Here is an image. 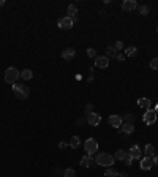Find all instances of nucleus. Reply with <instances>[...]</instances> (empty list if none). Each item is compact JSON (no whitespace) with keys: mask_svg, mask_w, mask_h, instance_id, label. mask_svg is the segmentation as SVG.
Wrapping results in <instances>:
<instances>
[{"mask_svg":"<svg viewBox=\"0 0 158 177\" xmlns=\"http://www.w3.org/2000/svg\"><path fill=\"white\" fill-rule=\"evenodd\" d=\"M114 157L109 153H98L97 158H95V165L98 166H103V168H111L114 165Z\"/></svg>","mask_w":158,"mask_h":177,"instance_id":"obj_1","label":"nucleus"},{"mask_svg":"<svg viewBox=\"0 0 158 177\" xmlns=\"http://www.w3.org/2000/svg\"><path fill=\"white\" fill-rule=\"evenodd\" d=\"M13 93L19 100H25L30 95V89L27 86H24V84H13Z\"/></svg>","mask_w":158,"mask_h":177,"instance_id":"obj_2","label":"nucleus"},{"mask_svg":"<svg viewBox=\"0 0 158 177\" xmlns=\"http://www.w3.org/2000/svg\"><path fill=\"white\" fill-rule=\"evenodd\" d=\"M21 77V73H19V70L15 68V67H10V68H6L5 70V82H8V84H16V81Z\"/></svg>","mask_w":158,"mask_h":177,"instance_id":"obj_3","label":"nucleus"},{"mask_svg":"<svg viewBox=\"0 0 158 177\" xmlns=\"http://www.w3.org/2000/svg\"><path fill=\"white\" fill-rule=\"evenodd\" d=\"M84 149H85L87 155H93L95 152L98 150V143H97V139H93V138L85 139V143H84Z\"/></svg>","mask_w":158,"mask_h":177,"instance_id":"obj_4","label":"nucleus"},{"mask_svg":"<svg viewBox=\"0 0 158 177\" xmlns=\"http://www.w3.org/2000/svg\"><path fill=\"white\" fill-rule=\"evenodd\" d=\"M57 25H59V29H62V30H70L71 27L74 25V21H73L71 18L65 16V18H60V19H59Z\"/></svg>","mask_w":158,"mask_h":177,"instance_id":"obj_5","label":"nucleus"},{"mask_svg":"<svg viewBox=\"0 0 158 177\" xmlns=\"http://www.w3.org/2000/svg\"><path fill=\"white\" fill-rule=\"evenodd\" d=\"M158 119V114L153 111V109H149L146 111V114H144V123L146 125H153Z\"/></svg>","mask_w":158,"mask_h":177,"instance_id":"obj_6","label":"nucleus"},{"mask_svg":"<svg viewBox=\"0 0 158 177\" xmlns=\"http://www.w3.org/2000/svg\"><path fill=\"white\" fill-rule=\"evenodd\" d=\"M109 65V59L106 55H97L95 57V67L97 68H108Z\"/></svg>","mask_w":158,"mask_h":177,"instance_id":"obj_7","label":"nucleus"},{"mask_svg":"<svg viewBox=\"0 0 158 177\" xmlns=\"http://www.w3.org/2000/svg\"><path fill=\"white\" fill-rule=\"evenodd\" d=\"M108 122H109V125H111V126H114V128H120V126L123 125V119L120 116L114 114V116H109Z\"/></svg>","mask_w":158,"mask_h":177,"instance_id":"obj_8","label":"nucleus"},{"mask_svg":"<svg viewBox=\"0 0 158 177\" xmlns=\"http://www.w3.org/2000/svg\"><path fill=\"white\" fill-rule=\"evenodd\" d=\"M85 119H87V123H90L92 126H97V125H100V122H101L100 114H95V112H90V114H87Z\"/></svg>","mask_w":158,"mask_h":177,"instance_id":"obj_9","label":"nucleus"},{"mask_svg":"<svg viewBox=\"0 0 158 177\" xmlns=\"http://www.w3.org/2000/svg\"><path fill=\"white\" fill-rule=\"evenodd\" d=\"M136 8H138V3H136V0H123V3H122V10H123V11L130 13V11H133V10H136Z\"/></svg>","mask_w":158,"mask_h":177,"instance_id":"obj_10","label":"nucleus"},{"mask_svg":"<svg viewBox=\"0 0 158 177\" xmlns=\"http://www.w3.org/2000/svg\"><path fill=\"white\" fill-rule=\"evenodd\" d=\"M139 166H141L142 171H149V169H152V166H153V160H152V157H144V158H141Z\"/></svg>","mask_w":158,"mask_h":177,"instance_id":"obj_11","label":"nucleus"},{"mask_svg":"<svg viewBox=\"0 0 158 177\" xmlns=\"http://www.w3.org/2000/svg\"><path fill=\"white\" fill-rule=\"evenodd\" d=\"M128 153V157H131L133 160H138V158H141V155H142V152H141V149H139V146H133L131 149H130V152H127Z\"/></svg>","mask_w":158,"mask_h":177,"instance_id":"obj_12","label":"nucleus"},{"mask_svg":"<svg viewBox=\"0 0 158 177\" xmlns=\"http://www.w3.org/2000/svg\"><path fill=\"white\" fill-rule=\"evenodd\" d=\"M68 18H71L74 22L78 21V6L74 5V3H71L70 6H68V15H66Z\"/></svg>","mask_w":158,"mask_h":177,"instance_id":"obj_13","label":"nucleus"},{"mask_svg":"<svg viewBox=\"0 0 158 177\" xmlns=\"http://www.w3.org/2000/svg\"><path fill=\"white\" fill-rule=\"evenodd\" d=\"M81 165L84 166V168H90V166L95 165V160L92 158V155H85V157L81 158Z\"/></svg>","mask_w":158,"mask_h":177,"instance_id":"obj_14","label":"nucleus"},{"mask_svg":"<svg viewBox=\"0 0 158 177\" xmlns=\"http://www.w3.org/2000/svg\"><path fill=\"white\" fill-rule=\"evenodd\" d=\"M74 54H76V51H74L73 48H66V49L62 51V57H63L65 60H71L74 57Z\"/></svg>","mask_w":158,"mask_h":177,"instance_id":"obj_15","label":"nucleus"},{"mask_svg":"<svg viewBox=\"0 0 158 177\" xmlns=\"http://www.w3.org/2000/svg\"><path fill=\"white\" fill-rule=\"evenodd\" d=\"M138 106H139V108H142V109H146V111H149L150 106H152V101H150L149 98H139V100H138Z\"/></svg>","mask_w":158,"mask_h":177,"instance_id":"obj_16","label":"nucleus"},{"mask_svg":"<svg viewBox=\"0 0 158 177\" xmlns=\"http://www.w3.org/2000/svg\"><path fill=\"white\" fill-rule=\"evenodd\" d=\"M120 130H122L123 134H131V133L134 131V125H133V123H123V125L120 126Z\"/></svg>","mask_w":158,"mask_h":177,"instance_id":"obj_17","label":"nucleus"},{"mask_svg":"<svg viewBox=\"0 0 158 177\" xmlns=\"http://www.w3.org/2000/svg\"><path fill=\"white\" fill-rule=\"evenodd\" d=\"M136 52H138V48L136 46H128L125 49V57H133V55H136Z\"/></svg>","mask_w":158,"mask_h":177,"instance_id":"obj_18","label":"nucleus"},{"mask_svg":"<svg viewBox=\"0 0 158 177\" xmlns=\"http://www.w3.org/2000/svg\"><path fill=\"white\" fill-rule=\"evenodd\" d=\"M21 77H22L24 81H30L32 77H33L32 70H24V71H21Z\"/></svg>","mask_w":158,"mask_h":177,"instance_id":"obj_19","label":"nucleus"},{"mask_svg":"<svg viewBox=\"0 0 158 177\" xmlns=\"http://www.w3.org/2000/svg\"><path fill=\"white\" fill-rule=\"evenodd\" d=\"M144 152H146V157H153L155 155V147L152 144H147L146 149H144Z\"/></svg>","mask_w":158,"mask_h":177,"instance_id":"obj_20","label":"nucleus"},{"mask_svg":"<svg viewBox=\"0 0 158 177\" xmlns=\"http://www.w3.org/2000/svg\"><path fill=\"white\" fill-rule=\"evenodd\" d=\"M79 146H81V139H79V136H73L71 141H70V147H71V149H78Z\"/></svg>","mask_w":158,"mask_h":177,"instance_id":"obj_21","label":"nucleus"},{"mask_svg":"<svg viewBox=\"0 0 158 177\" xmlns=\"http://www.w3.org/2000/svg\"><path fill=\"white\" fill-rule=\"evenodd\" d=\"M128 157V153L125 152V150H122V149H120V150H117V152H115V157L114 158H117V160H122V161H125V158Z\"/></svg>","mask_w":158,"mask_h":177,"instance_id":"obj_22","label":"nucleus"},{"mask_svg":"<svg viewBox=\"0 0 158 177\" xmlns=\"http://www.w3.org/2000/svg\"><path fill=\"white\" fill-rule=\"evenodd\" d=\"M115 55H117V52H115L114 46H108V48H106V57L111 59V57H115Z\"/></svg>","mask_w":158,"mask_h":177,"instance_id":"obj_23","label":"nucleus"},{"mask_svg":"<svg viewBox=\"0 0 158 177\" xmlns=\"http://www.w3.org/2000/svg\"><path fill=\"white\" fill-rule=\"evenodd\" d=\"M119 174H117V171L115 169H112V168H108L106 171H105V177H117Z\"/></svg>","mask_w":158,"mask_h":177,"instance_id":"obj_24","label":"nucleus"},{"mask_svg":"<svg viewBox=\"0 0 158 177\" xmlns=\"http://www.w3.org/2000/svg\"><path fill=\"white\" fill-rule=\"evenodd\" d=\"M122 119L125 120V123H134V114H131V112H130V114H125Z\"/></svg>","mask_w":158,"mask_h":177,"instance_id":"obj_25","label":"nucleus"},{"mask_svg":"<svg viewBox=\"0 0 158 177\" xmlns=\"http://www.w3.org/2000/svg\"><path fill=\"white\" fill-rule=\"evenodd\" d=\"M138 11H139V15L146 16V15H149V6L147 5H141V6H138Z\"/></svg>","mask_w":158,"mask_h":177,"instance_id":"obj_26","label":"nucleus"},{"mask_svg":"<svg viewBox=\"0 0 158 177\" xmlns=\"http://www.w3.org/2000/svg\"><path fill=\"white\" fill-rule=\"evenodd\" d=\"M74 175H76V172H74L73 168H66L63 171V177H74Z\"/></svg>","mask_w":158,"mask_h":177,"instance_id":"obj_27","label":"nucleus"},{"mask_svg":"<svg viewBox=\"0 0 158 177\" xmlns=\"http://www.w3.org/2000/svg\"><path fill=\"white\" fill-rule=\"evenodd\" d=\"M87 57L95 59V57H97V51H95L93 48H89V49H87Z\"/></svg>","mask_w":158,"mask_h":177,"instance_id":"obj_28","label":"nucleus"},{"mask_svg":"<svg viewBox=\"0 0 158 177\" xmlns=\"http://www.w3.org/2000/svg\"><path fill=\"white\" fill-rule=\"evenodd\" d=\"M149 67L152 68V70H158V57H156V59H152V60H150Z\"/></svg>","mask_w":158,"mask_h":177,"instance_id":"obj_29","label":"nucleus"},{"mask_svg":"<svg viewBox=\"0 0 158 177\" xmlns=\"http://www.w3.org/2000/svg\"><path fill=\"white\" fill-rule=\"evenodd\" d=\"M114 49H115V51H122V49H123V43H122V41H117V43L114 44Z\"/></svg>","mask_w":158,"mask_h":177,"instance_id":"obj_30","label":"nucleus"},{"mask_svg":"<svg viewBox=\"0 0 158 177\" xmlns=\"http://www.w3.org/2000/svg\"><path fill=\"white\" fill-rule=\"evenodd\" d=\"M90 112H93V106H92V104H87V106H85V116L90 114Z\"/></svg>","mask_w":158,"mask_h":177,"instance_id":"obj_31","label":"nucleus"},{"mask_svg":"<svg viewBox=\"0 0 158 177\" xmlns=\"http://www.w3.org/2000/svg\"><path fill=\"white\" fill-rule=\"evenodd\" d=\"M115 59H117L119 62H123V60H125V54H117V55H115Z\"/></svg>","mask_w":158,"mask_h":177,"instance_id":"obj_32","label":"nucleus"},{"mask_svg":"<svg viewBox=\"0 0 158 177\" xmlns=\"http://www.w3.org/2000/svg\"><path fill=\"white\" fill-rule=\"evenodd\" d=\"M131 163H133V158H131V157H127V158H125V165H127V166H131Z\"/></svg>","mask_w":158,"mask_h":177,"instance_id":"obj_33","label":"nucleus"},{"mask_svg":"<svg viewBox=\"0 0 158 177\" xmlns=\"http://www.w3.org/2000/svg\"><path fill=\"white\" fill-rule=\"evenodd\" d=\"M85 122H87V119H85V117H84V119H78V125H84Z\"/></svg>","mask_w":158,"mask_h":177,"instance_id":"obj_34","label":"nucleus"},{"mask_svg":"<svg viewBox=\"0 0 158 177\" xmlns=\"http://www.w3.org/2000/svg\"><path fill=\"white\" fill-rule=\"evenodd\" d=\"M65 147H66V143H63V141H62V143L59 144V149H62V150H63Z\"/></svg>","mask_w":158,"mask_h":177,"instance_id":"obj_35","label":"nucleus"},{"mask_svg":"<svg viewBox=\"0 0 158 177\" xmlns=\"http://www.w3.org/2000/svg\"><path fill=\"white\" fill-rule=\"evenodd\" d=\"M152 160H153V165H158V155H153Z\"/></svg>","mask_w":158,"mask_h":177,"instance_id":"obj_36","label":"nucleus"},{"mask_svg":"<svg viewBox=\"0 0 158 177\" xmlns=\"http://www.w3.org/2000/svg\"><path fill=\"white\" fill-rule=\"evenodd\" d=\"M119 177H128V174H127V172H120Z\"/></svg>","mask_w":158,"mask_h":177,"instance_id":"obj_37","label":"nucleus"},{"mask_svg":"<svg viewBox=\"0 0 158 177\" xmlns=\"http://www.w3.org/2000/svg\"><path fill=\"white\" fill-rule=\"evenodd\" d=\"M5 5V0H0V6H3Z\"/></svg>","mask_w":158,"mask_h":177,"instance_id":"obj_38","label":"nucleus"},{"mask_svg":"<svg viewBox=\"0 0 158 177\" xmlns=\"http://www.w3.org/2000/svg\"><path fill=\"white\" fill-rule=\"evenodd\" d=\"M155 112H156V114H158V104L155 106Z\"/></svg>","mask_w":158,"mask_h":177,"instance_id":"obj_39","label":"nucleus"},{"mask_svg":"<svg viewBox=\"0 0 158 177\" xmlns=\"http://www.w3.org/2000/svg\"><path fill=\"white\" fill-rule=\"evenodd\" d=\"M156 33H158V27H156Z\"/></svg>","mask_w":158,"mask_h":177,"instance_id":"obj_40","label":"nucleus"}]
</instances>
